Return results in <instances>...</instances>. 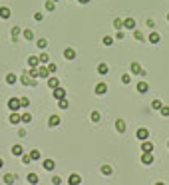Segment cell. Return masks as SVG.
Segmentation results:
<instances>
[{
	"mask_svg": "<svg viewBox=\"0 0 169 185\" xmlns=\"http://www.w3.org/2000/svg\"><path fill=\"white\" fill-rule=\"evenodd\" d=\"M46 66H48V72H50V74H54V72L58 70V68H56V64H52V62H48Z\"/></svg>",
	"mask_w": 169,
	"mask_h": 185,
	"instance_id": "cell-42",
	"label": "cell"
},
{
	"mask_svg": "<svg viewBox=\"0 0 169 185\" xmlns=\"http://www.w3.org/2000/svg\"><path fill=\"white\" fill-rule=\"evenodd\" d=\"M107 70H110V68H107V64H103V62L100 64V66H97V72H100L102 76H106V74H107Z\"/></svg>",
	"mask_w": 169,
	"mask_h": 185,
	"instance_id": "cell-30",
	"label": "cell"
},
{
	"mask_svg": "<svg viewBox=\"0 0 169 185\" xmlns=\"http://www.w3.org/2000/svg\"><path fill=\"white\" fill-rule=\"evenodd\" d=\"M38 60H40V64H48V62H50V56H48L46 52H42L40 56H38Z\"/></svg>",
	"mask_w": 169,
	"mask_h": 185,
	"instance_id": "cell-29",
	"label": "cell"
},
{
	"mask_svg": "<svg viewBox=\"0 0 169 185\" xmlns=\"http://www.w3.org/2000/svg\"><path fill=\"white\" fill-rule=\"evenodd\" d=\"M151 151H153V143H151V141H141V153H151Z\"/></svg>",
	"mask_w": 169,
	"mask_h": 185,
	"instance_id": "cell-5",
	"label": "cell"
},
{
	"mask_svg": "<svg viewBox=\"0 0 169 185\" xmlns=\"http://www.w3.org/2000/svg\"><path fill=\"white\" fill-rule=\"evenodd\" d=\"M90 118H92V122L96 123V122H100V118H102V116H100V112H92V113H90Z\"/></svg>",
	"mask_w": 169,
	"mask_h": 185,
	"instance_id": "cell-38",
	"label": "cell"
},
{
	"mask_svg": "<svg viewBox=\"0 0 169 185\" xmlns=\"http://www.w3.org/2000/svg\"><path fill=\"white\" fill-rule=\"evenodd\" d=\"M0 18H4V20L10 18V8L8 6H0Z\"/></svg>",
	"mask_w": 169,
	"mask_h": 185,
	"instance_id": "cell-19",
	"label": "cell"
},
{
	"mask_svg": "<svg viewBox=\"0 0 169 185\" xmlns=\"http://www.w3.org/2000/svg\"><path fill=\"white\" fill-rule=\"evenodd\" d=\"M78 2H80V4H88L90 0H78Z\"/></svg>",
	"mask_w": 169,
	"mask_h": 185,
	"instance_id": "cell-50",
	"label": "cell"
},
{
	"mask_svg": "<svg viewBox=\"0 0 169 185\" xmlns=\"http://www.w3.org/2000/svg\"><path fill=\"white\" fill-rule=\"evenodd\" d=\"M26 179H28V183H30V185H36L38 181H40L36 173H28V175H26Z\"/></svg>",
	"mask_w": 169,
	"mask_h": 185,
	"instance_id": "cell-21",
	"label": "cell"
},
{
	"mask_svg": "<svg viewBox=\"0 0 169 185\" xmlns=\"http://www.w3.org/2000/svg\"><path fill=\"white\" fill-rule=\"evenodd\" d=\"M16 181V175H14V173H6V175H4V183H6V185H12Z\"/></svg>",
	"mask_w": 169,
	"mask_h": 185,
	"instance_id": "cell-20",
	"label": "cell"
},
{
	"mask_svg": "<svg viewBox=\"0 0 169 185\" xmlns=\"http://www.w3.org/2000/svg\"><path fill=\"white\" fill-rule=\"evenodd\" d=\"M22 153H24V149H22V145H20V143L12 145V155L14 157H22Z\"/></svg>",
	"mask_w": 169,
	"mask_h": 185,
	"instance_id": "cell-13",
	"label": "cell"
},
{
	"mask_svg": "<svg viewBox=\"0 0 169 185\" xmlns=\"http://www.w3.org/2000/svg\"><path fill=\"white\" fill-rule=\"evenodd\" d=\"M167 148H169V141H167Z\"/></svg>",
	"mask_w": 169,
	"mask_h": 185,
	"instance_id": "cell-53",
	"label": "cell"
},
{
	"mask_svg": "<svg viewBox=\"0 0 169 185\" xmlns=\"http://www.w3.org/2000/svg\"><path fill=\"white\" fill-rule=\"evenodd\" d=\"M48 86H50L52 90H56L58 86H60V80L58 78H48Z\"/></svg>",
	"mask_w": 169,
	"mask_h": 185,
	"instance_id": "cell-23",
	"label": "cell"
},
{
	"mask_svg": "<svg viewBox=\"0 0 169 185\" xmlns=\"http://www.w3.org/2000/svg\"><path fill=\"white\" fill-rule=\"evenodd\" d=\"M20 98H10L8 100V110H12V112H18L20 110Z\"/></svg>",
	"mask_w": 169,
	"mask_h": 185,
	"instance_id": "cell-1",
	"label": "cell"
},
{
	"mask_svg": "<svg viewBox=\"0 0 169 185\" xmlns=\"http://www.w3.org/2000/svg\"><path fill=\"white\" fill-rule=\"evenodd\" d=\"M20 106H22V108H28V106H30V100H28V98H20Z\"/></svg>",
	"mask_w": 169,
	"mask_h": 185,
	"instance_id": "cell-43",
	"label": "cell"
},
{
	"mask_svg": "<svg viewBox=\"0 0 169 185\" xmlns=\"http://www.w3.org/2000/svg\"><path fill=\"white\" fill-rule=\"evenodd\" d=\"M132 74H139V76H145V70L141 68L137 62H133V64H132Z\"/></svg>",
	"mask_w": 169,
	"mask_h": 185,
	"instance_id": "cell-9",
	"label": "cell"
},
{
	"mask_svg": "<svg viewBox=\"0 0 169 185\" xmlns=\"http://www.w3.org/2000/svg\"><path fill=\"white\" fill-rule=\"evenodd\" d=\"M155 185H165V183H163V181H157V183H155Z\"/></svg>",
	"mask_w": 169,
	"mask_h": 185,
	"instance_id": "cell-51",
	"label": "cell"
},
{
	"mask_svg": "<svg viewBox=\"0 0 169 185\" xmlns=\"http://www.w3.org/2000/svg\"><path fill=\"white\" fill-rule=\"evenodd\" d=\"M42 167H44L46 171H54L56 163H54V159H44V161H42Z\"/></svg>",
	"mask_w": 169,
	"mask_h": 185,
	"instance_id": "cell-8",
	"label": "cell"
},
{
	"mask_svg": "<svg viewBox=\"0 0 169 185\" xmlns=\"http://www.w3.org/2000/svg\"><path fill=\"white\" fill-rule=\"evenodd\" d=\"M34 18L38 20V22H42V20H44V14H42V12H36V14H34Z\"/></svg>",
	"mask_w": 169,
	"mask_h": 185,
	"instance_id": "cell-47",
	"label": "cell"
},
{
	"mask_svg": "<svg viewBox=\"0 0 169 185\" xmlns=\"http://www.w3.org/2000/svg\"><path fill=\"white\" fill-rule=\"evenodd\" d=\"M103 46H113V38L112 36H103Z\"/></svg>",
	"mask_w": 169,
	"mask_h": 185,
	"instance_id": "cell-35",
	"label": "cell"
},
{
	"mask_svg": "<svg viewBox=\"0 0 169 185\" xmlns=\"http://www.w3.org/2000/svg\"><path fill=\"white\" fill-rule=\"evenodd\" d=\"M147 90H149V86H147V84H145V82H143V80H141V82H139V84H137V92H139V94H145V92H147Z\"/></svg>",
	"mask_w": 169,
	"mask_h": 185,
	"instance_id": "cell-22",
	"label": "cell"
},
{
	"mask_svg": "<svg viewBox=\"0 0 169 185\" xmlns=\"http://www.w3.org/2000/svg\"><path fill=\"white\" fill-rule=\"evenodd\" d=\"M38 64H40V60H38L36 56H30L28 58V66L30 68H38Z\"/></svg>",
	"mask_w": 169,
	"mask_h": 185,
	"instance_id": "cell-24",
	"label": "cell"
},
{
	"mask_svg": "<svg viewBox=\"0 0 169 185\" xmlns=\"http://www.w3.org/2000/svg\"><path fill=\"white\" fill-rule=\"evenodd\" d=\"M38 48H40V50H46V46H48V40L46 38H40V40H38V44H36Z\"/></svg>",
	"mask_w": 169,
	"mask_h": 185,
	"instance_id": "cell-33",
	"label": "cell"
},
{
	"mask_svg": "<svg viewBox=\"0 0 169 185\" xmlns=\"http://www.w3.org/2000/svg\"><path fill=\"white\" fill-rule=\"evenodd\" d=\"M159 112H161V116H163V118H169V106H163Z\"/></svg>",
	"mask_w": 169,
	"mask_h": 185,
	"instance_id": "cell-41",
	"label": "cell"
},
{
	"mask_svg": "<svg viewBox=\"0 0 169 185\" xmlns=\"http://www.w3.org/2000/svg\"><path fill=\"white\" fill-rule=\"evenodd\" d=\"M20 84H22V86H36V80H32L30 76L24 72L22 76H20Z\"/></svg>",
	"mask_w": 169,
	"mask_h": 185,
	"instance_id": "cell-2",
	"label": "cell"
},
{
	"mask_svg": "<svg viewBox=\"0 0 169 185\" xmlns=\"http://www.w3.org/2000/svg\"><path fill=\"white\" fill-rule=\"evenodd\" d=\"M135 135H137L139 141H145L147 138H149V129H147V128H139L137 132H135Z\"/></svg>",
	"mask_w": 169,
	"mask_h": 185,
	"instance_id": "cell-3",
	"label": "cell"
},
{
	"mask_svg": "<svg viewBox=\"0 0 169 185\" xmlns=\"http://www.w3.org/2000/svg\"><path fill=\"white\" fill-rule=\"evenodd\" d=\"M141 163L151 165V163H153V155H151V153H141Z\"/></svg>",
	"mask_w": 169,
	"mask_h": 185,
	"instance_id": "cell-16",
	"label": "cell"
},
{
	"mask_svg": "<svg viewBox=\"0 0 169 185\" xmlns=\"http://www.w3.org/2000/svg\"><path fill=\"white\" fill-rule=\"evenodd\" d=\"M133 36H135V40H143V32H141V30H135Z\"/></svg>",
	"mask_w": 169,
	"mask_h": 185,
	"instance_id": "cell-45",
	"label": "cell"
},
{
	"mask_svg": "<svg viewBox=\"0 0 169 185\" xmlns=\"http://www.w3.org/2000/svg\"><path fill=\"white\" fill-rule=\"evenodd\" d=\"M129 82H132V76H129V74H123V76H122V84H129Z\"/></svg>",
	"mask_w": 169,
	"mask_h": 185,
	"instance_id": "cell-44",
	"label": "cell"
},
{
	"mask_svg": "<svg viewBox=\"0 0 169 185\" xmlns=\"http://www.w3.org/2000/svg\"><path fill=\"white\" fill-rule=\"evenodd\" d=\"M64 58H66V60H74L76 58V50H74V48H66V50H64Z\"/></svg>",
	"mask_w": 169,
	"mask_h": 185,
	"instance_id": "cell-18",
	"label": "cell"
},
{
	"mask_svg": "<svg viewBox=\"0 0 169 185\" xmlns=\"http://www.w3.org/2000/svg\"><path fill=\"white\" fill-rule=\"evenodd\" d=\"M113 26H116V30H122V28H123V20L116 18V20H113Z\"/></svg>",
	"mask_w": 169,
	"mask_h": 185,
	"instance_id": "cell-39",
	"label": "cell"
},
{
	"mask_svg": "<svg viewBox=\"0 0 169 185\" xmlns=\"http://www.w3.org/2000/svg\"><path fill=\"white\" fill-rule=\"evenodd\" d=\"M116 129H117L119 133H125V129H127V123H125L123 119H117V122H116Z\"/></svg>",
	"mask_w": 169,
	"mask_h": 185,
	"instance_id": "cell-14",
	"label": "cell"
},
{
	"mask_svg": "<svg viewBox=\"0 0 169 185\" xmlns=\"http://www.w3.org/2000/svg\"><path fill=\"white\" fill-rule=\"evenodd\" d=\"M54 2H58V0H54Z\"/></svg>",
	"mask_w": 169,
	"mask_h": 185,
	"instance_id": "cell-55",
	"label": "cell"
},
{
	"mask_svg": "<svg viewBox=\"0 0 169 185\" xmlns=\"http://www.w3.org/2000/svg\"><path fill=\"white\" fill-rule=\"evenodd\" d=\"M16 80H18V78H16V74H8L6 76V84H10V86L16 84Z\"/></svg>",
	"mask_w": 169,
	"mask_h": 185,
	"instance_id": "cell-34",
	"label": "cell"
},
{
	"mask_svg": "<svg viewBox=\"0 0 169 185\" xmlns=\"http://www.w3.org/2000/svg\"><path fill=\"white\" fill-rule=\"evenodd\" d=\"M151 108H153V110H161V108H163L161 100H153V102H151Z\"/></svg>",
	"mask_w": 169,
	"mask_h": 185,
	"instance_id": "cell-37",
	"label": "cell"
},
{
	"mask_svg": "<svg viewBox=\"0 0 169 185\" xmlns=\"http://www.w3.org/2000/svg\"><path fill=\"white\" fill-rule=\"evenodd\" d=\"M123 28L125 30H135V20L133 18H125L123 20Z\"/></svg>",
	"mask_w": 169,
	"mask_h": 185,
	"instance_id": "cell-11",
	"label": "cell"
},
{
	"mask_svg": "<svg viewBox=\"0 0 169 185\" xmlns=\"http://www.w3.org/2000/svg\"><path fill=\"white\" fill-rule=\"evenodd\" d=\"M4 165V161H2V157H0V167H2Z\"/></svg>",
	"mask_w": 169,
	"mask_h": 185,
	"instance_id": "cell-52",
	"label": "cell"
},
{
	"mask_svg": "<svg viewBox=\"0 0 169 185\" xmlns=\"http://www.w3.org/2000/svg\"><path fill=\"white\" fill-rule=\"evenodd\" d=\"M68 100H66V98H64V100H58V108H60V110H68Z\"/></svg>",
	"mask_w": 169,
	"mask_h": 185,
	"instance_id": "cell-32",
	"label": "cell"
},
{
	"mask_svg": "<svg viewBox=\"0 0 169 185\" xmlns=\"http://www.w3.org/2000/svg\"><path fill=\"white\" fill-rule=\"evenodd\" d=\"M32 161V157H30V153H22V163L24 165H28V163Z\"/></svg>",
	"mask_w": 169,
	"mask_h": 185,
	"instance_id": "cell-40",
	"label": "cell"
},
{
	"mask_svg": "<svg viewBox=\"0 0 169 185\" xmlns=\"http://www.w3.org/2000/svg\"><path fill=\"white\" fill-rule=\"evenodd\" d=\"M20 122H22V119H20V113H18V112H12V113H10V123L18 126Z\"/></svg>",
	"mask_w": 169,
	"mask_h": 185,
	"instance_id": "cell-17",
	"label": "cell"
},
{
	"mask_svg": "<svg viewBox=\"0 0 169 185\" xmlns=\"http://www.w3.org/2000/svg\"><path fill=\"white\" fill-rule=\"evenodd\" d=\"M20 119H22V123H30V122H32V113L26 112V113H22V116H20Z\"/></svg>",
	"mask_w": 169,
	"mask_h": 185,
	"instance_id": "cell-31",
	"label": "cell"
},
{
	"mask_svg": "<svg viewBox=\"0 0 169 185\" xmlns=\"http://www.w3.org/2000/svg\"><path fill=\"white\" fill-rule=\"evenodd\" d=\"M60 122H62L60 116H50V118H48V126H50V128H58Z\"/></svg>",
	"mask_w": 169,
	"mask_h": 185,
	"instance_id": "cell-7",
	"label": "cell"
},
{
	"mask_svg": "<svg viewBox=\"0 0 169 185\" xmlns=\"http://www.w3.org/2000/svg\"><path fill=\"white\" fill-rule=\"evenodd\" d=\"M48 74H50V72H48L46 64H44V66H38V78H46L48 80Z\"/></svg>",
	"mask_w": 169,
	"mask_h": 185,
	"instance_id": "cell-12",
	"label": "cell"
},
{
	"mask_svg": "<svg viewBox=\"0 0 169 185\" xmlns=\"http://www.w3.org/2000/svg\"><path fill=\"white\" fill-rule=\"evenodd\" d=\"M54 98H56V100H64V98H66V90L58 86V88L54 90Z\"/></svg>",
	"mask_w": 169,
	"mask_h": 185,
	"instance_id": "cell-10",
	"label": "cell"
},
{
	"mask_svg": "<svg viewBox=\"0 0 169 185\" xmlns=\"http://www.w3.org/2000/svg\"><path fill=\"white\" fill-rule=\"evenodd\" d=\"M68 183H70V185H80V183H82L80 173H72V175L68 177Z\"/></svg>",
	"mask_w": 169,
	"mask_h": 185,
	"instance_id": "cell-6",
	"label": "cell"
},
{
	"mask_svg": "<svg viewBox=\"0 0 169 185\" xmlns=\"http://www.w3.org/2000/svg\"><path fill=\"white\" fill-rule=\"evenodd\" d=\"M167 20H169V14H167Z\"/></svg>",
	"mask_w": 169,
	"mask_h": 185,
	"instance_id": "cell-54",
	"label": "cell"
},
{
	"mask_svg": "<svg viewBox=\"0 0 169 185\" xmlns=\"http://www.w3.org/2000/svg\"><path fill=\"white\" fill-rule=\"evenodd\" d=\"M52 183H54V185H60V183H62V177H60V175H54V177H52Z\"/></svg>",
	"mask_w": 169,
	"mask_h": 185,
	"instance_id": "cell-46",
	"label": "cell"
},
{
	"mask_svg": "<svg viewBox=\"0 0 169 185\" xmlns=\"http://www.w3.org/2000/svg\"><path fill=\"white\" fill-rule=\"evenodd\" d=\"M106 92H107V84H106V82H97V84H96V94L103 96Z\"/></svg>",
	"mask_w": 169,
	"mask_h": 185,
	"instance_id": "cell-4",
	"label": "cell"
},
{
	"mask_svg": "<svg viewBox=\"0 0 169 185\" xmlns=\"http://www.w3.org/2000/svg\"><path fill=\"white\" fill-rule=\"evenodd\" d=\"M147 40H149L151 42V44H159V40H161V36H159V32H151V34H149V38H147Z\"/></svg>",
	"mask_w": 169,
	"mask_h": 185,
	"instance_id": "cell-15",
	"label": "cell"
},
{
	"mask_svg": "<svg viewBox=\"0 0 169 185\" xmlns=\"http://www.w3.org/2000/svg\"><path fill=\"white\" fill-rule=\"evenodd\" d=\"M20 30H22V28H18V26H12V32H10V34H12V40H18Z\"/></svg>",
	"mask_w": 169,
	"mask_h": 185,
	"instance_id": "cell-27",
	"label": "cell"
},
{
	"mask_svg": "<svg viewBox=\"0 0 169 185\" xmlns=\"http://www.w3.org/2000/svg\"><path fill=\"white\" fill-rule=\"evenodd\" d=\"M18 135H20V138H24V135H26V129L20 128V129H18Z\"/></svg>",
	"mask_w": 169,
	"mask_h": 185,
	"instance_id": "cell-49",
	"label": "cell"
},
{
	"mask_svg": "<svg viewBox=\"0 0 169 185\" xmlns=\"http://www.w3.org/2000/svg\"><path fill=\"white\" fill-rule=\"evenodd\" d=\"M123 36H125V34H123V30H117V34H116V38H117V40H122Z\"/></svg>",
	"mask_w": 169,
	"mask_h": 185,
	"instance_id": "cell-48",
	"label": "cell"
},
{
	"mask_svg": "<svg viewBox=\"0 0 169 185\" xmlns=\"http://www.w3.org/2000/svg\"><path fill=\"white\" fill-rule=\"evenodd\" d=\"M44 6H46V10H48V12H54V8H56V2H54V0H46V2H44Z\"/></svg>",
	"mask_w": 169,
	"mask_h": 185,
	"instance_id": "cell-25",
	"label": "cell"
},
{
	"mask_svg": "<svg viewBox=\"0 0 169 185\" xmlns=\"http://www.w3.org/2000/svg\"><path fill=\"white\" fill-rule=\"evenodd\" d=\"M102 173H103V175H112V173H113L112 165H107V163H106V165H102Z\"/></svg>",
	"mask_w": 169,
	"mask_h": 185,
	"instance_id": "cell-28",
	"label": "cell"
},
{
	"mask_svg": "<svg viewBox=\"0 0 169 185\" xmlns=\"http://www.w3.org/2000/svg\"><path fill=\"white\" fill-rule=\"evenodd\" d=\"M30 157H32V161H38V159H40V151H38V149H32V151H30Z\"/></svg>",
	"mask_w": 169,
	"mask_h": 185,
	"instance_id": "cell-36",
	"label": "cell"
},
{
	"mask_svg": "<svg viewBox=\"0 0 169 185\" xmlns=\"http://www.w3.org/2000/svg\"><path fill=\"white\" fill-rule=\"evenodd\" d=\"M22 34H24V40H28V42L34 40V30H24Z\"/></svg>",
	"mask_w": 169,
	"mask_h": 185,
	"instance_id": "cell-26",
	"label": "cell"
}]
</instances>
